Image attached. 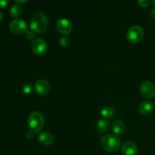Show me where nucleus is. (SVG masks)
Here are the masks:
<instances>
[{
	"mask_svg": "<svg viewBox=\"0 0 155 155\" xmlns=\"http://www.w3.org/2000/svg\"><path fill=\"white\" fill-rule=\"evenodd\" d=\"M123 154L124 155H136L138 151L137 145L132 141H127L121 147Z\"/></svg>",
	"mask_w": 155,
	"mask_h": 155,
	"instance_id": "obj_10",
	"label": "nucleus"
},
{
	"mask_svg": "<svg viewBox=\"0 0 155 155\" xmlns=\"http://www.w3.org/2000/svg\"><path fill=\"white\" fill-rule=\"evenodd\" d=\"M26 36L28 39H32L34 38L35 36V33L33 31V30H28L26 33Z\"/></svg>",
	"mask_w": 155,
	"mask_h": 155,
	"instance_id": "obj_20",
	"label": "nucleus"
},
{
	"mask_svg": "<svg viewBox=\"0 0 155 155\" xmlns=\"http://www.w3.org/2000/svg\"><path fill=\"white\" fill-rule=\"evenodd\" d=\"M111 130L114 133H116L117 135L123 136V135L124 134V133H125L126 127L122 121L120 120H117L114 121V122L112 123Z\"/></svg>",
	"mask_w": 155,
	"mask_h": 155,
	"instance_id": "obj_13",
	"label": "nucleus"
},
{
	"mask_svg": "<svg viewBox=\"0 0 155 155\" xmlns=\"http://www.w3.org/2000/svg\"><path fill=\"white\" fill-rule=\"evenodd\" d=\"M152 2H153V4H154V5L155 6V0H154V1H153Z\"/></svg>",
	"mask_w": 155,
	"mask_h": 155,
	"instance_id": "obj_26",
	"label": "nucleus"
},
{
	"mask_svg": "<svg viewBox=\"0 0 155 155\" xmlns=\"http://www.w3.org/2000/svg\"><path fill=\"white\" fill-rule=\"evenodd\" d=\"M154 105L153 102L150 101H142L139 106V111L142 115H148L154 110Z\"/></svg>",
	"mask_w": 155,
	"mask_h": 155,
	"instance_id": "obj_12",
	"label": "nucleus"
},
{
	"mask_svg": "<svg viewBox=\"0 0 155 155\" xmlns=\"http://www.w3.org/2000/svg\"><path fill=\"white\" fill-rule=\"evenodd\" d=\"M32 51L37 55H42L46 52L48 49V45L46 42L42 38H37L34 39L31 44Z\"/></svg>",
	"mask_w": 155,
	"mask_h": 155,
	"instance_id": "obj_6",
	"label": "nucleus"
},
{
	"mask_svg": "<svg viewBox=\"0 0 155 155\" xmlns=\"http://www.w3.org/2000/svg\"><path fill=\"white\" fill-rule=\"evenodd\" d=\"M137 3L142 8H147L149 6L150 4H151V2H150L149 0H139V1L137 2Z\"/></svg>",
	"mask_w": 155,
	"mask_h": 155,
	"instance_id": "obj_19",
	"label": "nucleus"
},
{
	"mask_svg": "<svg viewBox=\"0 0 155 155\" xmlns=\"http://www.w3.org/2000/svg\"><path fill=\"white\" fill-rule=\"evenodd\" d=\"M120 139L112 134H107L101 139V146L107 152H115L120 146Z\"/></svg>",
	"mask_w": 155,
	"mask_h": 155,
	"instance_id": "obj_2",
	"label": "nucleus"
},
{
	"mask_svg": "<svg viewBox=\"0 0 155 155\" xmlns=\"http://www.w3.org/2000/svg\"><path fill=\"white\" fill-rule=\"evenodd\" d=\"M9 28L12 33L15 35H22L27 33L28 27L25 21L21 18H15L12 20L9 25Z\"/></svg>",
	"mask_w": 155,
	"mask_h": 155,
	"instance_id": "obj_5",
	"label": "nucleus"
},
{
	"mask_svg": "<svg viewBox=\"0 0 155 155\" xmlns=\"http://www.w3.org/2000/svg\"><path fill=\"white\" fill-rule=\"evenodd\" d=\"M127 39L132 43H138L143 39L145 31L142 27L139 25H133L128 29L127 32Z\"/></svg>",
	"mask_w": 155,
	"mask_h": 155,
	"instance_id": "obj_4",
	"label": "nucleus"
},
{
	"mask_svg": "<svg viewBox=\"0 0 155 155\" xmlns=\"http://www.w3.org/2000/svg\"><path fill=\"white\" fill-rule=\"evenodd\" d=\"M101 115L102 117H104L106 120L112 117L114 115L113 108L111 107H110V106H105V107H104L101 109Z\"/></svg>",
	"mask_w": 155,
	"mask_h": 155,
	"instance_id": "obj_16",
	"label": "nucleus"
},
{
	"mask_svg": "<svg viewBox=\"0 0 155 155\" xmlns=\"http://www.w3.org/2000/svg\"><path fill=\"white\" fill-rule=\"evenodd\" d=\"M38 140L43 145L48 146V145H51L54 142V137L48 132H42L39 133L38 136Z\"/></svg>",
	"mask_w": 155,
	"mask_h": 155,
	"instance_id": "obj_11",
	"label": "nucleus"
},
{
	"mask_svg": "<svg viewBox=\"0 0 155 155\" xmlns=\"http://www.w3.org/2000/svg\"><path fill=\"white\" fill-rule=\"evenodd\" d=\"M9 4V1L8 0H2V1H0V8H5L7 7Z\"/></svg>",
	"mask_w": 155,
	"mask_h": 155,
	"instance_id": "obj_21",
	"label": "nucleus"
},
{
	"mask_svg": "<svg viewBox=\"0 0 155 155\" xmlns=\"http://www.w3.org/2000/svg\"><path fill=\"white\" fill-rule=\"evenodd\" d=\"M28 126L33 133H38L41 131L45 124V117L41 112L33 111L28 117Z\"/></svg>",
	"mask_w": 155,
	"mask_h": 155,
	"instance_id": "obj_3",
	"label": "nucleus"
},
{
	"mask_svg": "<svg viewBox=\"0 0 155 155\" xmlns=\"http://www.w3.org/2000/svg\"><path fill=\"white\" fill-rule=\"evenodd\" d=\"M33 134H34V133H32L31 131L27 132V133H26V136H27V138H29V139H31V138L33 137Z\"/></svg>",
	"mask_w": 155,
	"mask_h": 155,
	"instance_id": "obj_22",
	"label": "nucleus"
},
{
	"mask_svg": "<svg viewBox=\"0 0 155 155\" xmlns=\"http://www.w3.org/2000/svg\"><path fill=\"white\" fill-rule=\"evenodd\" d=\"M70 42H71V39H70V38L67 36H62V37H61L60 40H59V43H60V45L63 47L68 46Z\"/></svg>",
	"mask_w": 155,
	"mask_h": 155,
	"instance_id": "obj_18",
	"label": "nucleus"
},
{
	"mask_svg": "<svg viewBox=\"0 0 155 155\" xmlns=\"http://www.w3.org/2000/svg\"><path fill=\"white\" fill-rule=\"evenodd\" d=\"M56 27H57L58 30L63 34H68L72 30V24L71 21L64 18H59L58 20Z\"/></svg>",
	"mask_w": 155,
	"mask_h": 155,
	"instance_id": "obj_8",
	"label": "nucleus"
},
{
	"mask_svg": "<svg viewBox=\"0 0 155 155\" xmlns=\"http://www.w3.org/2000/svg\"><path fill=\"white\" fill-rule=\"evenodd\" d=\"M140 93L144 98H151L155 96V86L150 81H145L140 86Z\"/></svg>",
	"mask_w": 155,
	"mask_h": 155,
	"instance_id": "obj_7",
	"label": "nucleus"
},
{
	"mask_svg": "<svg viewBox=\"0 0 155 155\" xmlns=\"http://www.w3.org/2000/svg\"><path fill=\"white\" fill-rule=\"evenodd\" d=\"M48 25L46 16L42 12H36L32 16L30 27L34 33H42L45 31Z\"/></svg>",
	"mask_w": 155,
	"mask_h": 155,
	"instance_id": "obj_1",
	"label": "nucleus"
},
{
	"mask_svg": "<svg viewBox=\"0 0 155 155\" xmlns=\"http://www.w3.org/2000/svg\"><path fill=\"white\" fill-rule=\"evenodd\" d=\"M150 15H151V18L155 19V8H153L152 10L151 11V12H150Z\"/></svg>",
	"mask_w": 155,
	"mask_h": 155,
	"instance_id": "obj_23",
	"label": "nucleus"
},
{
	"mask_svg": "<svg viewBox=\"0 0 155 155\" xmlns=\"http://www.w3.org/2000/svg\"><path fill=\"white\" fill-rule=\"evenodd\" d=\"M33 87L32 86L31 83H25L21 87V91H22L23 93L24 94H30L31 93L32 91H33Z\"/></svg>",
	"mask_w": 155,
	"mask_h": 155,
	"instance_id": "obj_17",
	"label": "nucleus"
},
{
	"mask_svg": "<svg viewBox=\"0 0 155 155\" xmlns=\"http://www.w3.org/2000/svg\"><path fill=\"white\" fill-rule=\"evenodd\" d=\"M15 2H16L17 3H24V2H26L27 1H26V0H24V1H19V0H16Z\"/></svg>",
	"mask_w": 155,
	"mask_h": 155,
	"instance_id": "obj_24",
	"label": "nucleus"
},
{
	"mask_svg": "<svg viewBox=\"0 0 155 155\" xmlns=\"http://www.w3.org/2000/svg\"><path fill=\"white\" fill-rule=\"evenodd\" d=\"M22 8L20 5L15 4L12 6H11L9 9V14L12 18H18L22 14Z\"/></svg>",
	"mask_w": 155,
	"mask_h": 155,
	"instance_id": "obj_15",
	"label": "nucleus"
},
{
	"mask_svg": "<svg viewBox=\"0 0 155 155\" xmlns=\"http://www.w3.org/2000/svg\"><path fill=\"white\" fill-rule=\"evenodd\" d=\"M110 125V120L106 119H101L97 121L96 123V130L99 133H104L107 131Z\"/></svg>",
	"mask_w": 155,
	"mask_h": 155,
	"instance_id": "obj_14",
	"label": "nucleus"
},
{
	"mask_svg": "<svg viewBox=\"0 0 155 155\" xmlns=\"http://www.w3.org/2000/svg\"><path fill=\"white\" fill-rule=\"evenodd\" d=\"M2 18H3V15L2 14V12H0V23H1L2 21Z\"/></svg>",
	"mask_w": 155,
	"mask_h": 155,
	"instance_id": "obj_25",
	"label": "nucleus"
},
{
	"mask_svg": "<svg viewBox=\"0 0 155 155\" xmlns=\"http://www.w3.org/2000/svg\"><path fill=\"white\" fill-rule=\"evenodd\" d=\"M50 83L47 80L41 79L35 83V89L39 95H46L50 91Z\"/></svg>",
	"mask_w": 155,
	"mask_h": 155,
	"instance_id": "obj_9",
	"label": "nucleus"
}]
</instances>
